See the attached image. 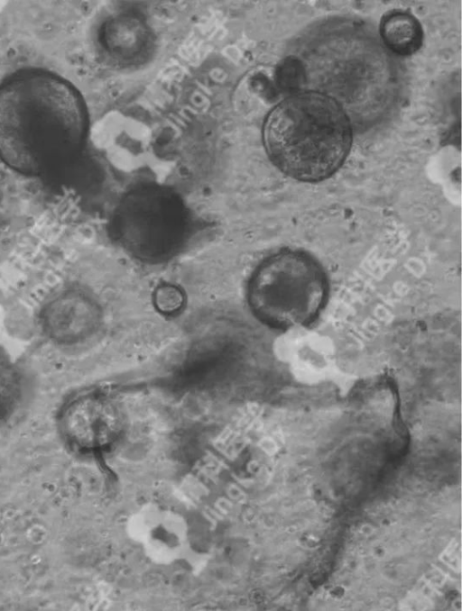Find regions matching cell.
Segmentation results:
<instances>
[{
  "label": "cell",
  "instance_id": "cell-6",
  "mask_svg": "<svg viewBox=\"0 0 462 611\" xmlns=\"http://www.w3.org/2000/svg\"><path fill=\"white\" fill-rule=\"evenodd\" d=\"M129 537L155 564L169 565L184 552L188 527L174 510L158 504H146L132 514L126 524Z\"/></svg>",
  "mask_w": 462,
  "mask_h": 611
},
{
  "label": "cell",
  "instance_id": "cell-10",
  "mask_svg": "<svg viewBox=\"0 0 462 611\" xmlns=\"http://www.w3.org/2000/svg\"><path fill=\"white\" fill-rule=\"evenodd\" d=\"M20 387L14 369L0 361V405H9L18 396Z\"/></svg>",
  "mask_w": 462,
  "mask_h": 611
},
{
  "label": "cell",
  "instance_id": "cell-4",
  "mask_svg": "<svg viewBox=\"0 0 462 611\" xmlns=\"http://www.w3.org/2000/svg\"><path fill=\"white\" fill-rule=\"evenodd\" d=\"M116 239L128 252L146 261H161L177 252L186 238L188 213L169 189L143 187L127 194L116 209Z\"/></svg>",
  "mask_w": 462,
  "mask_h": 611
},
{
  "label": "cell",
  "instance_id": "cell-7",
  "mask_svg": "<svg viewBox=\"0 0 462 611\" xmlns=\"http://www.w3.org/2000/svg\"><path fill=\"white\" fill-rule=\"evenodd\" d=\"M97 306L88 296L69 293L47 307L44 326L51 339L60 343H74L88 336L97 326Z\"/></svg>",
  "mask_w": 462,
  "mask_h": 611
},
{
  "label": "cell",
  "instance_id": "cell-5",
  "mask_svg": "<svg viewBox=\"0 0 462 611\" xmlns=\"http://www.w3.org/2000/svg\"><path fill=\"white\" fill-rule=\"evenodd\" d=\"M66 440L79 450L107 449L119 438L124 417L110 397L101 393L81 395L70 401L60 415Z\"/></svg>",
  "mask_w": 462,
  "mask_h": 611
},
{
  "label": "cell",
  "instance_id": "cell-9",
  "mask_svg": "<svg viewBox=\"0 0 462 611\" xmlns=\"http://www.w3.org/2000/svg\"><path fill=\"white\" fill-rule=\"evenodd\" d=\"M379 31L385 46L397 55H411L422 45V27L419 20L407 11L385 13L381 18Z\"/></svg>",
  "mask_w": 462,
  "mask_h": 611
},
{
  "label": "cell",
  "instance_id": "cell-11",
  "mask_svg": "<svg viewBox=\"0 0 462 611\" xmlns=\"http://www.w3.org/2000/svg\"><path fill=\"white\" fill-rule=\"evenodd\" d=\"M182 302V294L175 287L163 286L156 291L155 303L162 312H175L181 306Z\"/></svg>",
  "mask_w": 462,
  "mask_h": 611
},
{
  "label": "cell",
  "instance_id": "cell-1",
  "mask_svg": "<svg viewBox=\"0 0 462 611\" xmlns=\"http://www.w3.org/2000/svg\"><path fill=\"white\" fill-rule=\"evenodd\" d=\"M88 115L78 89L61 76L26 68L0 83V160L41 177L69 164L83 149Z\"/></svg>",
  "mask_w": 462,
  "mask_h": 611
},
{
  "label": "cell",
  "instance_id": "cell-8",
  "mask_svg": "<svg viewBox=\"0 0 462 611\" xmlns=\"http://www.w3.org/2000/svg\"><path fill=\"white\" fill-rule=\"evenodd\" d=\"M99 41L106 53L115 61L134 64L143 60L152 43L144 21L134 14H119L104 23Z\"/></svg>",
  "mask_w": 462,
  "mask_h": 611
},
{
  "label": "cell",
  "instance_id": "cell-2",
  "mask_svg": "<svg viewBox=\"0 0 462 611\" xmlns=\"http://www.w3.org/2000/svg\"><path fill=\"white\" fill-rule=\"evenodd\" d=\"M352 141L344 108L319 91L287 96L269 112L263 126L270 160L285 175L304 182L332 176L346 159Z\"/></svg>",
  "mask_w": 462,
  "mask_h": 611
},
{
  "label": "cell",
  "instance_id": "cell-3",
  "mask_svg": "<svg viewBox=\"0 0 462 611\" xmlns=\"http://www.w3.org/2000/svg\"><path fill=\"white\" fill-rule=\"evenodd\" d=\"M329 284L310 253L282 250L263 260L248 284V304L263 324L290 330L312 324L325 307Z\"/></svg>",
  "mask_w": 462,
  "mask_h": 611
}]
</instances>
